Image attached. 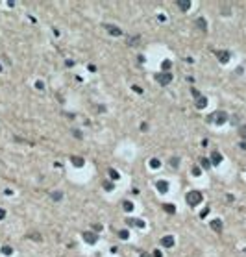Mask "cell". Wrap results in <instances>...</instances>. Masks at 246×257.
Returning <instances> with one entry per match:
<instances>
[{"label":"cell","instance_id":"1","mask_svg":"<svg viewBox=\"0 0 246 257\" xmlns=\"http://www.w3.org/2000/svg\"><path fill=\"white\" fill-rule=\"evenodd\" d=\"M185 200H187V203H189L191 207H194V205H198V203L204 200V196H202L200 191H191V192H187Z\"/></svg>","mask_w":246,"mask_h":257},{"label":"cell","instance_id":"2","mask_svg":"<svg viewBox=\"0 0 246 257\" xmlns=\"http://www.w3.org/2000/svg\"><path fill=\"white\" fill-rule=\"evenodd\" d=\"M226 120H228V113L226 111H217V113L209 115V119H207V122H213V124H224Z\"/></svg>","mask_w":246,"mask_h":257},{"label":"cell","instance_id":"3","mask_svg":"<svg viewBox=\"0 0 246 257\" xmlns=\"http://www.w3.org/2000/svg\"><path fill=\"white\" fill-rule=\"evenodd\" d=\"M161 85H168L170 81H172V74L170 72H161V74H157V78H156Z\"/></svg>","mask_w":246,"mask_h":257},{"label":"cell","instance_id":"4","mask_svg":"<svg viewBox=\"0 0 246 257\" xmlns=\"http://www.w3.org/2000/svg\"><path fill=\"white\" fill-rule=\"evenodd\" d=\"M104 28H105V31L108 34H111V35H122V30L119 28V26H115V24H104Z\"/></svg>","mask_w":246,"mask_h":257},{"label":"cell","instance_id":"5","mask_svg":"<svg viewBox=\"0 0 246 257\" xmlns=\"http://www.w3.org/2000/svg\"><path fill=\"white\" fill-rule=\"evenodd\" d=\"M174 244H176V241H174L172 235H165V237H161V246L163 248H172Z\"/></svg>","mask_w":246,"mask_h":257},{"label":"cell","instance_id":"6","mask_svg":"<svg viewBox=\"0 0 246 257\" xmlns=\"http://www.w3.org/2000/svg\"><path fill=\"white\" fill-rule=\"evenodd\" d=\"M83 241L87 244H94L96 241H98V237H96V233H93V231H85L83 233Z\"/></svg>","mask_w":246,"mask_h":257},{"label":"cell","instance_id":"7","mask_svg":"<svg viewBox=\"0 0 246 257\" xmlns=\"http://www.w3.org/2000/svg\"><path fill=\"white\" fill-rule=\"evenodd\" d=\"M176 6L181 9V11H189L192 2H191V0H176Z\"/></svg>","mask_w":246,"mask_h":257},{"label":"cell","instance_id":"8","mask_svg":"<svg viewBox=\"0 0 246 257\" xmlns=\"http://www.w3.org/2000/svg\"><path fill=\"white\" fill-rule=\"evenodd\" d=\"M211 229L217 231V233H220V231H222V220H220V218L211 220Z\"/></svg>","mask_w":246,"mask_h":257},{"label":"cell","instance_id":"9","mask_svg":"<svg viewBox=\"0 0 246 257\" xmlns=\"http://www.w3.org/2000/svg\"><path fill=\"white\" fill-rule=\"evenodd\" d=\"M220 161H222V154L215 150V152L211 154V163H213V165H220Z\"/></svg>","mask_w":246,"mask_h":257},{"label":"cell","instance_id":"10","mask_svg":"<svg viewBox=\"0 0 246 257\" xmlns=\"http://www.w3.org/2000/svg\"><path fill=\"white\" fill-rule=\"evenodd\" d=\"M83 161H85V159L80 157V155H72V157H70V163H72L74 167H83Z\"/></svg>","mask_w":246,"mask_h":257},{"label":"cell","instance_id":"11","mask_svg":"<svg viewBox=\"0 0 246 257\" xmlns=\"http://www.w3.org/2000/svg\"><path fill=\"white\" fill-rule=\"evenodd\" d=\"M196 26H198V30H202V31H206V30H207V22H206V19H204V17H200V19H196Z\"/></svg>","mask_w":246,"mask_h":257},{"label":"cell","instance_id":"12","mask_svg":"<svg viewBox=\"0 0 246 257\" xmlns=\"http://www.w3.org/2000/svg\"><path fill=\"white\" fill-rule=\"evenodd\" d=\"M217 56H218V61H222V63L230 61V52H217Z\"/></svg>","mask_w":246,"mask_h":257},{"label":"cell","instance_id":"13","mask_svg":"<svg viewBox=\"0 0 246 257\" xmlns=\"http://www.w3.org/2000/svg\"><path fill=\"white\" fill-rule=\"evenodd\" d=\"M206 105H207V98H204V96L196 98V108H198V109H204Z\"/></svg>","mask_w":246,"mask_h":257},{"label":"cell","instance_id":"14","mask_svg":"<svg viewBox=\"0 0 246 257\" xmlns=\"http://www.w3.org/2000/svg\"><path fill=\"white\" fill-rule=\"evenodd\" d=\"M163 209H165V213H168V215H174V213H176V207L172 205V203H165Z\"/></svg>","mask_w":246,"mask_h":257},{"label":"cell","instance_id":"15","mask_svg":"<svg viewBox=\"0 0 246 257\" xmlns=\"http://www.w3.org/2000/svg\"><path fill=\"white\" fill-rule=\"evenodd\" d=\"M157 189H159V192H167L168 191V183L167 181H157Z\"/></svg>","mask_w":246,"mask_h":257},{"label":"cell","instance_id":"16","mask_svg":"<svg viewBox=\"0 0 246 257\" xmlns=\"http://www.w3.org/2000/svg\"><path fill=\"white\" fill-rule=\"evenodd\" d=\"M122 209H124V211H132V209H133V203H132L130 200H124V202H122Z\"/></svg>","mask_w":246,"mask_h":257},{"label":"cell","instance_id":"17","mask_svg":"<svg viewBox=\"0 0 246 257\" xmlns=\"http://www.w3.org/2000/svg\"><path fill=\"white\" fill-rule=\"evenodd\" d=\"M200 165H202V167H204V168L207 170V168L211 167V159H206V157H202V159H200Z\"/></svg>","mask_w":246,"mask_h":257},{"label":"cell","instance_id":"18","mask_svg":"<svg viewBox=\"0 0 246 257\" xmlns=\"http://www.w3.org/2000/svg\"><path fill=\"white\" fill-rule=\"evenodd\" d=\"M150 167H152V168H159V167H161V161L154 157V159H150Z\"/></svg>","mask_w":246,"mask_h":257},{"label":"cell","instance_id":"19","mask_svg":"<svg viewBox=\"0 0 246 257\" xmlns=\"http://www.w3.org/2000/svg\"><path fill=\"white\" fill-rule=\"evenodd\" d=\"M2 253H4V255H11V253H13V250L9 248V246H2Z\"/></svg>","mask_w":246,"mask_h":257},{"label":"cell","instance_id":"20","mask_svg":"<svg viewBox=\"0 0 246 257\" xmlns=\"http://www.w3.org/2000/svg\"><path fill=\"white\" fill-rule=\"evenodd\" d=\"M133 226H137V228H144V222L139 220V218H133Z\"/></svg>","mask_w":246,"mask_h":257},{"label":"cell","instance_id":"21","mask_svg":"<svg viewBox=\"0 0 246 257\" xmlns=\"http://www.w3.org/2000/svg\"><path fill=\"white\" fill-rule=\"evenodd\" d=\"M109 178L111 179H119V172H115L113 168H109Z\"/></svg>","mask_w":246,"mask_h":257},{"label":"cell","instance_id":"22","mask_svg":"<svg viewBox=\"0 0 246 257\" xmlns=\"http://www.w3.org/2000/svg\"><path fill=\"white\" fill-rule=\"evenodd\" d=\"M128 235H130V233H128L126 229H122V231H119V237H120L122 241H126V239H128Z\"/></svg>","mask_w":246,"mask_h":257},{"label":"cell","instance_id":"23","mask_svg":"<svg viewBox=\"0 0 246 257\" xmlns=\"http://www.w3.org/2000/svg\"><path fill=\"white\" fill-rule=\"evenodd\" d=\"M239 135H241L242 139H246V124H244V126H241V130H239Z\"/></svg>","mask_w":246,"mask_h":257},{"label":"cell","instance_id":"24","mask_svg":"<svg viewBox=\"0 0 246 257\" xmlns=\"http://www.w3.org/2000/svg\"><path fill=\"white\" fill-rule=\"evenodd\" d=\"M52 198H54V200H61L63 194H61V192H52Z\"/></svg>","mask_w":246,"mask_h":257},{"label":"cell","instance_id":"25","mask_svg":"<svg viewBox=\"0 0 246 257\" xmlns=\"http://www.w3.org/2000/svg\"><path fill=\"white\" fill-rule=\"evenodd\" d=\"M170 165H172V167H178V165H179L178 157H172V159H170Z\"/></svg>","mask_w":246,"mask_h":257},{"label":"cell","instance_id":"26","mask_svg":"<svg viewBox=\"0 0 246 257\" xmlns=\"http://www.w3.org/2000/svg\"><path fill=\"white\" fill-rule=\"evenodd\" d=\"M207 213H209V207H206L204 211H202V213H200V217H202V218H206V217H207Z\"/></svg>","mask_w":246,"mask_h":257},{"label":"cell","instance_id":"27","mask_svg":"<svg viewBox=\"0 0 246 257\" xmlns=\"http://www.w3.org/2000/svg\"><path fill=\"white\" fill-rule=\"evenodd\" d=\"M132 89H133L135 93H139V94H141V93H143V89H141V87H139V85H132Z\"/></svg>","mask_w":246,"mask_h":257},{"label":"cell","instance_id":"28","mask_svg":"<svg viewBox=\"0 0 246 257\" xmlns=\"http://www.w3.org/2000/svg\"><path fill=\"white\" fill-rule=\"evenodd\" d=\"M191 93H192V96H194V98H200V93H198V91H196L194 87H192V89H191Z\"/></svg>","mask_w":246,"mask_h":257},{"label":"cell","instance_id":"29","mask_svg":"<svg viewBox=\"0 0 246 257\" xmlns=\"http://www.w3.org/2000/svg\"><path fill=\"white\" fill-rule=\"evenodd\" d=\"M28 237H30V239H35V241H41V237H39L37 233H31V235H28Z\"/></svg>","mask_w":246,"mask_h":257},{"label":"cell","instance_id":"30","mask_svg":"<svg viewBox=\"0 0 246 257\" xmlns=\"http://www.w3.org/2000/svg\"><path fill=\"white\" fill-rule=\"evenodd\" d=\"M35 87L41 91V89H45V83H43V81H37V83H35Z\"/></svg>","mask_w":246,"mask_h":257},{"label":"cell","instance_id":"31","mask_svg":"<svg viewBox=\"0 0 246 257\" xmlns=\"http://www.w3.org/2000/svg\"><path fill=\"white\" fill-rule=\"evenodd\" d=\"M104 187H105V189H108V191H111V189H113V185L109 183V181H104Z\"/></svg>","mask_w":246,"mask_h":257},{"label":"cell","instance_id":"32","mask_svg":"<svg viewBox=\"0 0 246 257\" xmlns=\"http://www.w3.org/2000/svg\"><path fill=\"white\" fill-rule=\"evenodd\" d=\"M192 174H194V176H200V168L194 167V168H192Z\"/></svg>","mask_w":246,"mask_h":257},{"label":"cell","instance_id":"33","mask_svg":"<svg viewBox=\"0 0 246 257\" xmlns=\"http://www.w3.org/2000/svg\"><path fill=\"white\" fill-rule=\"evenodd\" d=\"M137 41H139V37H133V39H130V45H133V46H135V45H137Z\"/></svg>","mask_w":246,"mask_h":257},{"label":"cell","instance_id":"34","mask_svg":"<svg viewBox=\"0 0 246 257\" xmlns=\"http://www.w3.org/2000/svg\"><path fill=\"white\" fill-rule=\"evenodd\" d=\"M146 130H148V124L143 122V124H141V131H146Z\"/></svg>","mask_w":246,"mask_h":257},{"label":"cell","instance_id":"35","mask_svg":"<svg viewBox=\"0 0 246 257\" xmlns=\"http://www.w3.org/2000/svg\"><path fill=\"white\" fill-rule=\"evenodd\" d=\"M4 217H6V211H4V209H0V220H2Z\"/></svg>","mask_w":246,"mask_h":257},{"label":"cell","instance_id":"36","mask_svg":"<svg viewBox=\"0 0 246 257\" xmlns=\"http://www.w3.org/2000/svg\"><path fill=\"white\" fill-rule=\"evenodd\" d=\"M74 135H76L78 139H82V133H80V130H74Z\"/></svg>","mask_w":246,"mask_h":257},{"label":"cell","instance_id":"37","mask_svg":"<svg viewBox=\"0 0 246 257\" xmlns=\"http://www.w3.org/2000/svg\"><path fill=\"white\" fill-rule=\"evenodd\" d=\"M154 257H163V255H161V252H157V250H156V252H154Z\"/></svg>","mask_w":246,"mask_h":257},{"label":"cell","instance_id":"38","mask_svg":"<svg viewBox=\"0 0 246 257\" xmlns=\"http://www.w3.org/2000/svg\"><path fill=\"white\" fill-rule=\"evenodd\" d=\"M141 257H148V255H146V253H143V255H141Z\"/></svg>","mask_w":246,"mask_h":257},{"label":"cell","instance_id":"39","mask_svg":"<svg viewBox=\"0 0 246 257\" xmlns=\"http://www.w3.org/2000/svg\"><path fill=\"white\" fill-rule=\"evenodd\" d=\"M0 70H2V67H0Z\"/></svg>","mask_w":246,"mask_h":257}]
</instances>
